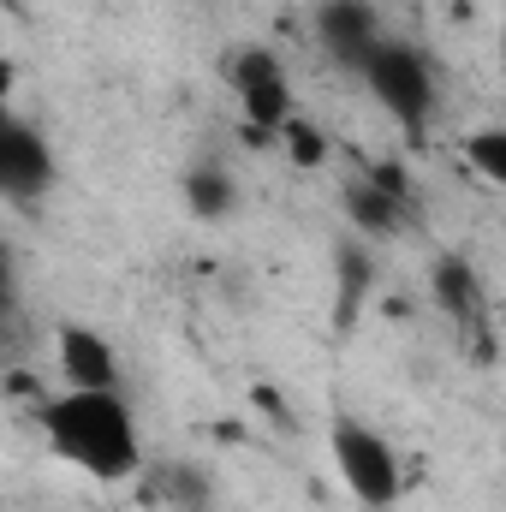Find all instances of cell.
Segmentation results:
<instances>
[{"instance_id": "obj_1", "label": "cell", "mask_w": 506, "mask_h": 512, "mask_svg": "<svg viewBox=\"0 0 506 512\" xmlns=\"http://www.w3.org/2000/svg\"><path fill=\"white\" fill-rule=\"evenodd\" d=\"M36 429L54 447V459L78 465L96 483H131L137 465H143L137 417H131L120 387H102V393L66 387V393H54V399L36 405Z\"/></svg>"}, {"instance_id": "obj_2", "label": "cell", "mask_w": 506, "mask_h": 512, "mask_svg": "<svg viewBox=\"0 0 506 512\" xmlns=\"http://www.w3.org/2000/svg\"><path fill=\"white\" fill-rule=\"evenodd\" d=\"M358 78H364V90H370V96H376V102L405 131L429 126V114H435V66H429V54H423V48L381 36L376 48L364 54Z\"/></svg>"}, {"instance_id": "obj_3", "label": "cell", "mask_w": 506, "mask_h": 512, "mask_svg": "<svg viewBox=\"0 0 506 512\" xmlns=\"http://www.w3.org/2000/svg\"><path fill=\"white\" fill-rule=\"evenodd\" d=\"M328 453H334V471H340V483H346V495H352L358 507L387 512L393 501H399V459H393V447L381 441L370 423L334 417Z\"/></svg>"}, {"instance_id": "obj_4", "label": "cell", "mask_w": 506, "mask_h": 512, "mask_svg": "<svg viewBox=\"0 0 506 512\" xmlns=\"http://www.w3.org/2000/svg\"><path fill=\"white\" fill-rule=\"evenodd\" d=\"M221 78H227V90L239 96V108H245V120L256 131H274L286 126L298 108H292V84H286V66L268 54V48H233L227 60H221Z\"/></svg>"}, {"instance_id": "obj_5", "label": "cell", "mask_w": 506, "mask_h": 512, "mask_svg": "<svg viewBox=\"0 0 506 512\" xmlns=\"http://www.w3.org/2000/svg\"><path fill=\"white\" fill-rule=\"evenodd\" d=\"M48 185H54V149H48V137L36 126H24V120H6L0 126V197L36 203V197H48Z\"/></svg>"}, {"instance_id": "obj_6", "label": "cell", "mask_w": 506, "mask_h": 512, "mask_svg": "<svg viewBox=\"0 0 506 512\" xmlns=\"http://www.w3.org/2000/svg\"><path fill=\"white\" fill-rule=\"evenodd\" d=\"M316 36L340 66H364V54L381 42V12L376 0H322L316 6Z\"/></svg>"}, {"instance_id": "obj_7", "label": "cell", "mask_w": 506, "mask_h": 512, "mask_svg": "<svg viewBox=\"0 0 506 512\" xmlns=\"http://www.w3.org/2000/svg\"><path fill=\"white\" fill-rule=\"evenodd\" d=\"M54 358H60L66 387H84V393L120 387V358H114V346H108L96 328H84V322H60V334H54Z\"/></svg>"}, {"instance_id": "obj_8", "label": "cell", "mask_w": 506, "mask_h": 512, "mask_svg": "<svg viewBox=\"0 0 506 512\" xmlns=\"http://www.w3.org/2000/svg\"><path fill=\"white\" fill-rule=\"evenodd\" d=\"M346 215H352V227H364L370 239H393V233H405V221H411V197L387 191V185H376V179L364 173L358 185H346Z\"/></svg>"}, {"instance_id": "obj_9", "label": "cell", "mask_w": 506, "mask_h": 512, "mask_svg": "<svg viewBox=\"0 0 506 512\" xmlns=\"http://www.w3.org/2000/svg\"><path fill=\"white\" fill-rule=\"evenodd\" d=\"M185 209H191L197 221H221V215H233V209H239V185H233V173H227L221 161H197V167L185 173Z\"/></svg>"}, {"instance_id": "obj_10", "label": "cell", "mask_w": 506, "mask_h": 512, "mask_svg": "<svg viewBox=\"0 0 506 512\" xmlns=\"http://www.w3.org/2000/svg\"><path fill=\"white\" fill-rule=\"evenodd\" d=\"M435 304H441L453 322H471V316L483 310V286H477V274H471L465 256H441V262H435Z\"/></svg>"}, {"instance_id": "obj_11", "label": "cell", "mask_w": 506, "mask_h": 512, "mask_svg": "<svg viewBox=\"0 0 506 512\" xmlns=\"http://www.w3.org/2000/svg\"><path fill=\"white\" fill-rule=\"evenodd\" d=\"M465 161L489 179V185H506V131L501 126H483L465 137Z\"/></svg>"}, {"instance_id": "obj_12", "label": "cell", "mask_w": 506, "mask_h": 512, "mask_svg": "<svg viewBox=\"0 0 506 512\" xmlns=\"http://www.w3.org/2000/svg\"><path fill=\"white\" fill-rule=\"evenodd\" d=\"M274 137L286 143V155H292L298 167H322V155H328V137H322V131L310 126L304 114H292V120H286V126L274 131Z\"/></svg>"}, {"instance_id": "obj_13", "label": "cell", "mask_w": 506, "mask_h": 512, "mask_svg": "<svg viewBox=\"0 0 506 512\" xmlns=\"http://www.w3.org/2000/svg\"><path fill=\"white\" fill-rule=\"evenodd\" d=\"M12 84H18V66H12V60L0 54V126L12 120V108H6V102H12Z\"/></svg>"}, {"instance_id": "obj_14", "label": "cell", "mask_w": 506, "mask_h": 512, "mask_svg": "<svg viewBox=\"0 0 506 512\" xmlns=\"http://www.w3.org/2000/svg\"><path fill=\"white\" fill-rule=\"evenodd\" d=\"M12 310V256H6V245H0V316Z\"/></svg>"}]
</instances>
